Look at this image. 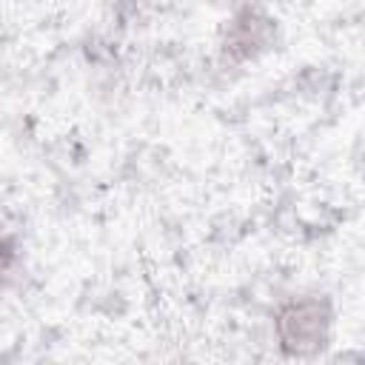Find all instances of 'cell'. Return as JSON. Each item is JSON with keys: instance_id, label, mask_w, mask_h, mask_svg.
Wrapping results in <instances>:
<instances>
[{"instance_id": "7a4b0ae2", "label": "cell", "mask_w": 365, "mask_h": 365, "mask_svg": "<svg viewBox=\"0 0 365 365\" xmlns=\"http://www.w3.org/2000/svg\"><path fill=\"white\" fill-rule=\"evenodd\" d=\"M265 34H268V20H262L254 9H242L231 23L225 51H231L237 57H248L265 43Z\"/></svg>"}, {"instance_id": "6da1fadb", "label": "cell", "mask_w": 365, "mask_h": 365, "mask_svg": "<svg viewBox=\"0 0 365 365\" xmlns=\"http://www.w3.org/2000/svg\"><path fill=\"white\" fill-rule=\"evenodd\" d=\"M274 328H277V339L285 354L291 356L317 354L328 339L331 308L325 299H317V297L288 299L285 305H279Z\"/></svg>"}, {"instance_id": "3957f363", "label": "cell", "mask_w": 365, "mask_h": 365, "mask_svg": "<svg viewBox=\"0 0 365 365\" xmlns=\"http://www.w3.org/2000/svg\"><path fill=\"white\" fill-rule=\"evenodd\" d=\"M11 262H14V245H11V240L6 237V231L0 228V277L11 268Z\"/></svg>"}]
</instances>
